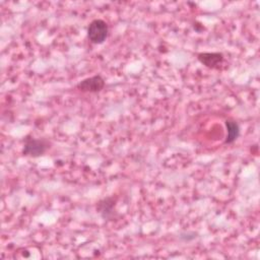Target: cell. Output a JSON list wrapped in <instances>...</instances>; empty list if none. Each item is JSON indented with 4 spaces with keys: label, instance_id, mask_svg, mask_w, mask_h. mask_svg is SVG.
Instances as JSON below:
<instances>
[{
    "label": "cell",
    "instance_id": "obj_6",
    "mask_svg": "<svg viewBox=\"0 0 260 260\" xmlns=\"http://www.w3.org/2000/svg\"><path fill=\"white\" fill-rule=\"evenodd\" d=\"M225 128H226V137L224 143L231 144L237 140L240 135V126L237 121L234 119H226L224 121Z\"/></svg>",
    "mask_w": 260,
    "mask_h": 260
},
{
    "label": "cell",
    "instance_id": "obj_5",
    "mask_svg": "<svg viewBox=\"0 0 260 260\" xmlns=\"http://www.w3.org/2000/svg\"><path fill=\"white\" fill-rule=\"evenodd\" d=\"M197 59L207 68L218 69L223 63L224 57L220 52H203L197 55Z\"/></svg>",
    "mask_w": 260,
    "mask_h": 260
},
{
    "label": "cell",
    "instance_id": "obj_7",
    "mask_svg": "<svg viewBox=\"0 0 260 260\" xmlns=\"http://www.w3.org/2000/svg\"><path fill=\"white\" fill-rule=\"evenodd\" d=\"M197 233L195 232H184V233H181L179 238L181 241L183 242H191L193 240H195L197 238Z\"/></svg>",
    "mask_w": 260,
    "mask_h": 260
},
{
    "label": "cell",
    "instance_id": "obj_2",
    "mask_svg": "<svg viewBox=\"0 0 260 260\" xmlns=\"http://www.w3.org/2000/svg\"><path fill=\"white\" fill-rule=\"evenodd\" d=\"M109 35L108 23L103 19H93L87 26V39L94 45L103 44Z\"/></svg>",
    "mask_w": 260,
    "mask_h": 260
},
{
    "label": "cell",
    "instance_id": "obj_4",
    "mask_svg": "<svg viewBox=\"0 0 260 260\" xmlns=\"http://www.w3.org/2000/svg\"><path fill=\"white\" fill-rule=\"evenodd\" d=\"M76 87L82 92H100L105 87V79L100 74H96L82 79L76 84Z\"/></svg>",
    "mask_w": 260,
    "mask_h": 260
},
{
    "label": "cell",
    "instance_id": "obj_1",
    "mask_svg": "<svg viewBox=\"0 0 260 260\" xmlns=\"http://www.w3.org/2000/svg\"><path fill=\"white\" fill-rule=\"evenodd\" d=\"M50 145L51 142L46 138H36L31 135H27L23 140L22 155L39 157L51 147Z\"/></svg>",
    "mask_w": 260,
    "mask_h": 260
},
{
    "label": "cell",
    "instance_id": "obj_3",
    "mask_svg": "<svg viewBox=\"0 0 260 260\" xmlns=\"http://www.w3.org/2000/svg\"><path fill=\"white\" fill-rule=\"evenodd\" d=\"M117 198L114 196L105 197L96 202L95 210L105 220H114L117 218L118 213L116 211Z\"/></svg>",
    "mask_w": 260,
    "mask_h": 260
}]
</instances>
